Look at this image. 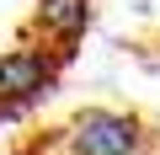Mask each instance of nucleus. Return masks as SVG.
Wrapping results in <instances>:
<instances>
[{"label": "nucleus", "mask_w": 160, "mask_h": 155, "mask_svg": "<svg viewBox=\"0 0 160 155\" xmlns=\"http://www.w3.org/2000/svg\"><path fill=\"white\" fill-rule=\"evenodd\" d=\"M59 64L64 59L48 54V48H11V54H0V118L43 102L59 86Z\"/></svg>", "instance_id": "f257e3e1"}, {"label": "nucleus", "mask_w": 160, "mask_h": 155, "mask_svg": "<svg viewBox=\"0 0 160 155\" xmlns=\"http://www.w3.org/2000/svg\"><path fill=\"white\" fill-rule=\"evenodd\" d=\"M86 27H91V0H38V32L48 38V54L69 59Z\"/></svg>", "instance_id": "f03ea898"}]
</instances>
